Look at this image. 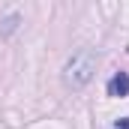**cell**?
Segmentation results:
<instances>
[{"label": "cell", "mask_w": 129, "mask_h": 129, "mask_svg": "<svg viewBox=\"0 0 129 129\" xmlns=\"http://www.w3.org/2000/svg\"><path fill=\"white\" fill-rule=\"evenodd\" d=\"M96 72V54L93 51H78L72 54V60L66 63V84L72 87H84Z\"/></svg>", "instance_id": "obj_1"}, {"label": "cell", "mask_w": 129, "mask_h": 129, "mask_svg": "<svg viewBox=\"0 0 129 129\" xmlns=\"http://www.w3.org/2000/svg\"><path fill=\"white\" fill-rule=\"evenodd\" d=\"M108 96H129V72H114L111 75Z\"/></svg>", "instance_id": "obj_2"}, {"label": "cell", "mask_w": 129, "mask_h": 129, "mask_svg": "<svg viewBox=\"0 0 129 129\" xmlns=\"http://www.w3.org/2000/svg\"><path fill=\"white\" fill-rule=\"evenodd\" d=\"M114 129H129V117H120V120L114 123Z\"/></svg>", "instance_id": "obj_3"}]
</instances>
